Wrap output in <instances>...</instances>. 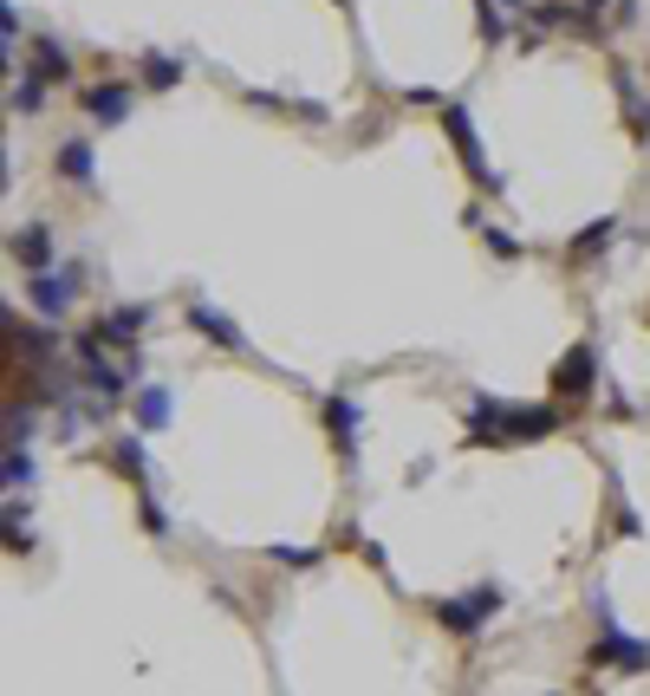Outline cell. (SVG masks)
I'll use <instances>...</instances> for the list:
<instances>
[{
  "label": "cell",
  "mask_w": 650,
  "mask_h": 696,
  "mask_svg": "<svg viewBox=\"0 0 650 696\" xmlns=\"http://www.w3.org/2000/svg\"><path fill=\"white\" fill-rule=\"evenodd\" d=\"M553 404H502V398H475L469 404V443H540L560 429Z\"/></svg>",
  "instance_id": "obj_1"
},
{
  "label": "cell",
  "mask_w": 650,
  "mask_h": 696,
  "mask_svg": "<svg viewBox=\"0 0 650 696\" xmlns=\"http://www.w3.org/2000/svg\"><path fill=\"white\" fill-rule=\"evenodd\" d=\"M585 606H592V619H598V644L585 651V664H592V671H650V644H645V638H631V631H618L612 599H605V592H592Z\"/></svg>",
  "instance_id": "obj_2"
},
{
  "label": "cell",
  "mask_w": 650,
  "mask_h": 696,
  "mask_svg": "<svg viewBox=\"0 0 650 696\" xmlns=\"http://www.w3.org/2000/svg\"><path fill=\"white\" fill-rule=\"evenodd\" d=\"M502 606H507V592L495 586V579H482V586H469V592H455V599H436L430 612H436V626H442V631H455V638H475V631L488 626Z\"/></svg>",
  "instance_id": "obj_3"
},
{
  "label": "cell",
  "mask_w": 650,
  "mask_h": 696,
  "mask_svg": "<svg viewBox=\"0 0 650 696\" xmlns=\"http://www.w3.org/2000/svg\"><path fill=\"white\" fill-rule=\"evenodd\" d=\"M78 286H85V261H59V268H46V274H26V300H33V313L53 326V319H66L78 306Z\"/></svg>",
  "instance_id": "obj_4"
},
{
  "label": "cell",
  "mask_w": 650,
  "mask_h": 696,
  "mask_svg": "<svg viewBox=\"0 0 650 696\" xmlns=\"http://www.w3.org/2000/svg\"><path fill=\"white\" fill-rule=\"evenodd\" d=\"M442 138L455 143V156H462V170H469V183H475L482 196H488V189L502 196V176L488 170V156H482V138H475V118H469L462 105H442Z\"/></svg>",
  "instance_id": "obj_5"
},
{
  "label": "cell",
  "mask_w": 650,
  "mask_h": 696,
  "mask_svg": "<svg viewBox=\"0 0 650 696\" xmlns=\"http://www.w3.org/2000/svg\"><path fill=\"white\" fill-rule=\"evenodd\" d=\"M131 105H137L131 78H98V85H78V111H85L98 131H118V124H131Z\"/></svg>",
  "instance_id": "obj_6"
},
{
  "label": "cell",
  "mask_w": 650,
  "mask_h": 696,
  "mask_svg": "<svg viewBox=\"0 0 650 696\" xmlns=\"http://www.w3.org/2000/svg\"><path fill=\"white\" fill-rule=\"evenodd\" d=\"M150 319H156L150 306H111V313H104V319H98L91 333L104 339V351H118V358H124V351H137V346H144Z\"/></svg>",
  "instance_id": "obj_7"
},
{
  "label": "cell",
  "mask_w": 650,
  "mask_h": 696,
  "mask_svg": "<svg viewBox=\"0 0 650 696\" xmlns=\"http://www.w3.org/2000/svg\"><path fill=\"white\" fill-rule=\"evenodd\" d=\"M592 384H598V351L579 339V346L566 351L560 365H553V391H560V398H585Z\"/></svg>",
  "instance_id": "obj_8"
},
{
  "label": "cell",
  "mask_w": 650,
  "mask_h": 696,
  "mask_svg": "<svg viewBox=\"0 0 650 696\" xmlns=\"http://www.w3.org/2000/svg\"><path fill=\"white\" fill-rule=\"evenodd\" d=\"M326 429H332L339 463L352 469L359 463V398H326Z\"/></svg>",
  "instance_id": "obj_9"
},
{
  "label": "cell",
  "mask_w": 650,
  "mask_h": 696,
  "mask_svg": "<svg viewBox=\"0 0 650 696\" xmlns=\"http://www.w3.org/2000/svg\"><path fill=\"white\" fill-rule=\"evenodd\" d=\"M7 248H13V261H20L26 274H46V268H59V261H53V228H46V221H26V228H13V241H7Z\"/></svg>",
  "instance_id": "obj_10"
},
{
  "label": "cell",
  "mask_w": 650,
  "mask_h": 696,
  "mask_svg": "<svg viewBox=\"0 0 650 696\" xmlns=\"http://www.w3.org/2000/svg\"><path fill=\"white\" fill-rule=\"evenodd\" d=\"M189 326H196L209 346H221V351H247V333H241L228 313H216L209 300H189Z\"/></svg>",
  "instance_id": "obj_11"
},
{
  "label": "cell",
  "mask_w": 650,
  "mask_h": 696,
  "mask_svg": "<svg viewBox=\"0 0 650 696\" xmlns=\"http://www.w3.org/2000/svg\"><path fill=\"white\" fill-rule=\"evenodd\" d=\"M169 417H176L169 384H137V398H131V423H137L144 436H156V429H169Z\"/></svg>",
  "instance_id": "obj_12"
},
{
  "label": "cell",
  "mask_w": 650,
  "mask_h": 696,
  "mask_svg": "<svg viewBox=\"0 0 650 696\" xmlns=\"http://www.w3.org/2000/svg\"><path fill=\"white\" fill-rule=\"evenodd\" d=\"M59 183H73V189H91V183H98V156H91L85 138L59 143Z\"/></svg>",
  "instance_id": "obj_13"
},
{
  "label": "cell",
  "mask_w": 650,
  "mask_h": 696,
  "mask_svg": "<svg viewBox=\"0 0 650 696\" xmlns=\"http://www.w3.org/2000/svg\"><path fill=\"white\" fill-rule=\"evenodd\" d=\"M33 72H40L46 85H66V78H73V53H66L59 40L40 33V40H33Z\"/></svg>",
  "instance_id": "obj_14"
},
{
  "label": "cell",
  "mask_w": 650,
  "mask_h": 696,
  "mask_svg": "<svg viewBox=\"0 0 650 696\" xmlns=\"http://www.w3.org/2000/svg\"><path fill=\"white\" fill-rule=\"evenodd\" d=\"M111 469H118V476H131L137 488H150V456H144V436H118V443H111Z\"/></svg>",
  "instance_id": "obj_15"
},
{
  "label": "cell",
  "mask_w": 650,
  "mask_h": 696,
  "mask_svg": "<svg viewBox=\"0 0 650 696\" xmlns=\"http://www.w3.org/2000/svg\"><path fill=\"white\" fill-rule=\"evenodd\" d=\"M40 105H46V78L26 66L20 78H13V85H7V111H13V118H33Z\"/></svg>",
  "instance_id": "obj_16"
},
{
  "label": "cell",
  "mask_w": 650,
  "mask_h": 696,
  "mask_svg": "<svg viewBox=\"0 0 650 696\" xmlns=\"http://www.w3.org/2000/svg\"><path fill=\"white\" fill-rule=\"evenodd\" d=\"M618 228H625L618 215H598V221H592L585 235H573V261H592V254H605V248L618 241Z\"/></svg>",
  "instance_id": "obj_17"
},
{
  "label": "cell",
  "mask_w": 650,
  "mask_h": 696,
  "mask_svg": "<svg viewBox=\"0 0 650 696\" xmlns=\"http://www.w3.org/2000/svg\"><path fill=\"white\" fill-rule=\"evenodd\" d=\"M13 346L26 351L33 365H46V358L59 351V333H53V326H20V319H13Z\"/></svg>",
  "instance_id": "obj_18"
},
{
  "label": "cell",
  "mask_w": 650,
  "mask_h": 696,
  "mask_svg": "<svg viewBox=\"0 0 650 696\" xmlns=\"http://www.w3.org/2000/svg\"><path fill=\"white\" fill-rule=\"evenodd\" d=\"M0 482H7V494H13V501H20L26 488L40 482V469H33V456H26V449H7V463H0Z\"/></svg>",
  "instance_id": "obj_19"
},
{
  "label": "cell",
  "mask_w": 650,
  "mask_h": 696,
  "mask_svg": "<svg viewBox=\"0 0 650 696\" xmlns=\"http://www.w3.org/2000/svg\"><path fill=\"white\" fill-rule=\"evenodd\" d=\"M144 85L150 91H176L183 85V59L176 53H144Z\"/></svg>",
  "instance_id": "obj_20"
},
{
  "label": "cell",
  "mask_w": 650,
  "mask_h": 696,
  "mask_svg": "<svg viewBox=\"0 0 650 696\" xmlns=\"http://www.w3.org/2000/svg\"><path fill=\"white\" fill-rule=\"evenodd\" d=\"M475 33H482L488 46H502V40L514 33V26H507V13L495 7V0H475Z\"/></svg>",
  "instance_id": "obj_21"
},
{
  "label": "cell",
  "mask_w": 650,
  "mask_h": 696,
  "mask_svg": "<svg viewBox=\"0 0 650 696\" xmlns=\"http://www.w3.org/2000/svg\"><path fill=\"white\" fill-rule=\"evenodd\" d=\"M40 436V411H20V404H7V449H26Z\"/></svg>",
  "instance_id": "obj_22"
},
{
  "label": "cell",
  "mask_w": 650,
  "mask_h": 696,
  "mask_svg": "<svg viewBox=\"0 0 650 696\" xmlns=\"http://www.w3.org/2000/svg\"><path fill=\"white\" fill-rule=\"evenodd\" d=\"M612 85H618V105L631 111V124L645 118V91H638V72L631 66H612Z\"/></svg>",
  "instance_id": "obj_23"
},
{
  "label": "cell",
  "mask_w": 650,
  "mask_h": 696,
  "mask_svg": "<svg viewBox=\"0 0 650 696\" xmlns=\"http://www.w3.org/2000/svg\"><path fill=\"white\" fill-rule=\"evenodd\" d=\"M7 554H33V521H20L13 494H7Z\"/></svg>",
  "instance_id": "obj_24"
},
{
  "label": "cell",
  "mask_w": 650,
  "mask_h": 696,
  "mask_svg": "<svg viewBox=\"0 0 650 696\" xmlns=\"http://www.w3.org/2000/svg\"><path fill=\"white\" fill-rule=\"evenodd\" d=\"M274 566H293V573H306V566H319V547H267Z\"/></svg>",
  "instance_id": "obj_25"
},
{
  "label": "cell",
  "mask_w": 650,
  "mask_h": 696,
  "mask_svg": "<svg viewBox=\"0 0 650 696\" xmlns=\"http://www.w3.org/2000/svg\"><path fill=\"white\" fill-rule=\"evenodd\" d=\"M482 241H488L502 261H520V241H514V235H502V228H488V221H482Z\"/></svg>",
  "instance_id": "obj_26"
},
{
  "label": "cell",
  "mask_w": 650,
  "mask_h": 696,
  "mask_svg": "<svg viewBox=\"0 0 650 696\" xmlns=\"http://www.w3.org/2000/svg\"><path fill=\"white\" fill-rule=\"evenodd\" d=\"M137 508H144V528H150V534H169V521H163V508H156V494H150V488H137Z\"/></svg>",
  "instance_id": "obj_27"
},
{
  "label": "cell",
  "mask_w": 650,
  "mask_h": 696,
  "mask_svg": "<svg viewBox=\"0 0 650 696\" xmlns=\"http://www.w3.org/2000/svg\"><path fill=\"white\" fill-rule=\"evenodd\" d=\"M579 7H585V13H605V7H612V0H579Z\"/></svg>",
  "instance_id": "obj_28"
},
{
  "label": "cell",
  "mask_w": 650,
  "mask_h": 696,
  "mask_svg": "<svg viewBox=\"0 0 650 696\" xmlns=\"http://www.w3.org/2000/svg\"><path fill=\"white\" fill-rule=\"evenodd\" d=\"M638 138H645V143H650V105H645V118H638Z\"/></svg>",
  "instance_id": "obj_29"
},
{
  "label": "cell",
  "mask_w": 650,
  "mask_h": 696,
  "mask_svg": "<svg viewBox=\"0 0 650 696\" xmlns=\"http://www.w3.org/2000/svg\"><path fill=\"white\" fill-rule=\"evenodd\" d=\"M502 7H527V0H502Z\"/></svg>",
  "instance_id": "obj_30"
}]
</instances>
